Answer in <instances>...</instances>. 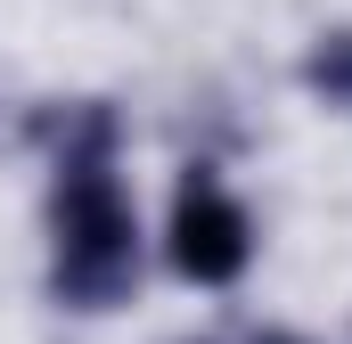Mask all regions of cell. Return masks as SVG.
Returning <instances> with one entry per match:
<instances>
[{
  "instance_id": "3",
  "label": "cell",
  "mask_w": 352,
  "mask_h": 344,
  "mask_svg": "<svg viewBox=\"0 0 352 344\" xmlns=\"http://www.w3.org/2000/svg\"><path fill=\"white\" fill-rule=\"evenodd\" d=\"M303 90H311L320 107L352 115V25H328V33L303 50Z\"/></svg>"
},
{
  "instance_id": "4",
  "label": "cell",
  "mask_w": 352,
  "mask_h": 344,
  "mask_svg": "<svg viewBox=\"0 0 352 344\" xmlns=\"http://www.w3.org/2000/svg\"><path fill=\"white\" fill-rule=\"evenodd\" d=\"M246 344H311V336H303V328H254Z\"/></svg>"
},
{
  "instance_id": "2",
  "label": "cell",
  "mask_w": 352,
  "mask_h": 344,
  "mask_svg": "<svg viewBox=\"0 0 352 344\" xmlns=\"http://www.w3.org/2000/svg\"><path fill=\"white\" fill-rule=\"evenodd\" d=\"M164 262L188 287H238L254 270V213L213 164H188L164 213Z\"/></svg>"
},
{
  "instance_id": "1",
  "label": "cell",
  "mask_w": 352,
  "mask_h": 344,
  "mask_svg": "<svg viewBox=\"0 0 352 344\" xmlns=\"http://www.w3.org/2000/svg\"><path fill=\"white\" fill-rule=\"evenodd\" d=\"M50 148H58V180H50V295L66 312H115L140 287V205L123 189V115L107 98H82L66 115H50Z\"/></svg>"
}]
</instances>
